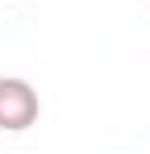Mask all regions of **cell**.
<instances>
[{
	"label": "cell",
	"instance_id": "6da1fadb",
	"mask_svg": "<svg viewBox=\"0 0 150 154\" xmlns=\"http://www.w3.org/2000/svg\"><path fill=\"white\" fill-rule=\"evenodd\" d=\"M42 112V100L33 92V83L21 75H4L0 79V129L4 133H21L38 121Z\"/></svg>",
	"mask_w": 150,
	"mask_h": 154
}]
</instances>
